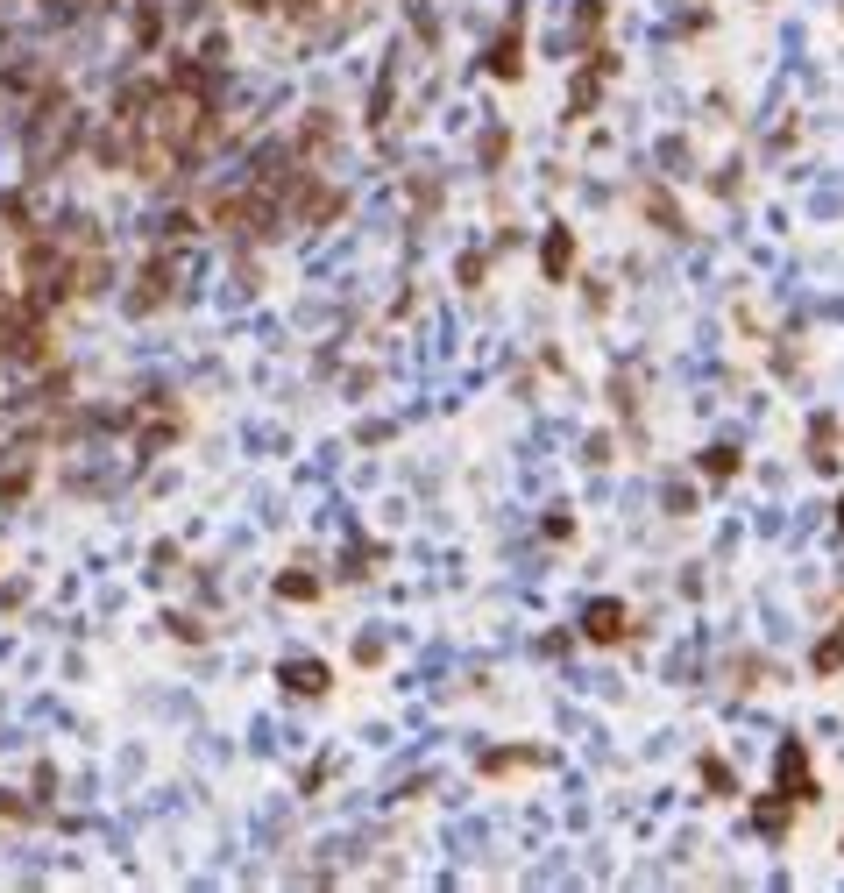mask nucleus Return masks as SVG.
I'll return each mask as SVG.
<instances>
[{
	"label": "nucleus",
	"mask_w": 844,
	"mask_h": 893,
	"mask_svg": "<svg viewBox=\"0 0 844 893\" xmlns=\"http://www.w3.org/2000/svg\"><path fill=\"white\" fill-rule=\"evenodd\" d=\"M582 631H589L596 645L625 638V603H610V596H603V603H589V610H582Z\"/></svg>",
	"instance_id": "1"
},
{
	"label": "nucleus",
	"mask_w": 844,
	"mask_h": 893,
	"mask_svg": "<svg viewBox=\"0 0 844 893\" xmlns=\"http://www.w3.org/2000/svg\"><path fill=\"white\" fill-rule=\"evenodd\" d=\"M518 57H525V29L511 22V36L490 50V71H497V78H518Z\"/></svg>",
	"instance_id": "2"
},
{
	"label": "nucleus",
	"mask_w": 844,
	"mask_h": 893,
	"mask_svg": "<svg viewBox=\"0 0 844 893\" xmlns=\"http://www.w3.org/2000/svg\"><path fill=\"white\" fill-rule=\"evenodd\" d=\"M568 263H575V241H568V227H554L547 234V277H568Z\"/></svg>",
	"instance_id": "3"
},
{
	"label": "nucleus",
	"mask_w": 844,
	"mask_h": 893,
	"mask_svg": "<svg viewBox=\"0 0 844 893\" xmlns=\"http://www.w3.org/2000/svg\"><path fill=\"white\" fill-rule=\"evenodd\" d=\"M284 681H291L298 695H320V688H327V667H320V660H298V667H291Z\"/></svg>",
	"instance_id": "4"
},
{
	"label": "nucleus",
	"mask_w": 844,
	"mask_h": 893,
	"mask_svg": "<svg viewBox=\"0 0 844 893\" xmlns=\"http://www.w3.org/2000/svg\"><path fill=\"white\" fill-rule=\"evenodd\" d=\"M837 667H844V624H837V631L816 645V674H837Z\"/></svg>",
	"instance_id": "5"
},
{
	"label": "nucleus",
	"mask_w": 844,
	"mask_h": 893,
	"mask_svg": "<svg viewBox=\"0 0 844 893\" xmlns=\"http://www.w3.org/2000/svg\"><path fill=\"white\" fill-rule=\"evenodd\" d=\"M816 468H837V419H816Z\"/></svg>",
	"instance_id": "6"
},
{
	"label": "nucleus",
	"mask_w": 844,
	"mask_h": 893,
	"mask_svg": "<svg viewBox=\"0 0 844 893\" xmlns=\"http://www.w3.org/2000/svg\"><path fill=\"white\" fill-rule=\"evenodd\" d=\"M703 468H710V475H717V482H724V475H731V468H738V454H731V447H710V454H703Z\"/></svg>",
	"instance_id": "7"
},
{
	"label": "nucleus",
	"mask_w": 844,
	"mask_h": 893,
	"mask_svg": "<svg viewBox=\"0 0 844 893\" xmlns=\"http://www.w3.org/2000/svg\"><path fill=\"white\" fill-rule=\"evenodd\" d=\"M837 525H844V504H837Z\"/></svg>",
	"instance_id": "8"
}]
</instances>
